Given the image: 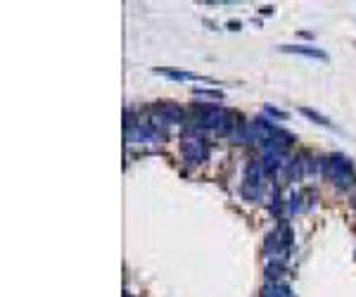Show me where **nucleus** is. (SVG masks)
<instances>
[{"label": "nucleus", "mask_w": 356, "mask_h": 297, "mask_svg": "<svg viewBox=\"0 0 356 297\" xmlns=\"http://www.w3.org/2000/svg\"><path fill=\"white\" fill-rule=\"evenodd\" d=\"M323 169L328 174L333 183H335L340 190H347V188L354 183V166L344 155H330V157L323 159Z\"/></svg>", "instance_id": "obj_1"}, {"label": "nucleus", "mask_w": 356, "mask_h": 297, "mask_svg": "<svg viewBox=\"0 0 356 297\" xmlns=\"http://www.w3.org/2000/svg\"><path fill=\"white\" fill-rule=\"evenodd\" d=\"M266 174L261 169V162L252 159V162H247L245 166V176H242V186H240V193L245 197L247 202H259L264 190H261V179H264Z\"/></svg>", "instance_id": "obj_2"}, {"label": "nucleus", "mask_w": 356, "mask_h": 297, "mask_svg": "<svg viewBox=\"0 0 356 297\" xmlns=\"http://www.w3.org/2000/svg\"><path fill=\"white\" fill-rule=\"evenodd\" d=\"M181 155H183L185 164H199L209 157V143L199 136H185L181 140Z\"/></svg>", "instance_id": "obj_3"}, {"label": "nucleus", "mask_w": 356, "mask_h": 297, "mask_svg": "<svg viewBox=\"0 0 356 297\" xmlns=\"http://www.w3.org/2000/svg\"><path fill=\"white\" fill-rule=\"evenodd\" d=\"M183 121V110L181 105L173 103H157L152 107V124L155 126H171Z\"/></svg>", "instance_id": "obj_4"}, {"label": "nucleus", "mask_w": 356, "mask_h": 297, "mask_svg": "<svg viewBox=\"0 0 356 297\" xmlns=\"http://www.w3.org/2000/svg\"><path fill=\"white\" fill-rule=\"evenodd\" d=\"M283 53H295V55H304V57H316V60H328V55L323 50L314 48V45H281Z\"/></svg>", "instance_id": "obj_5"}, {"label": "nucleus", "mask_w": 356, "mask_h": 297, "mask_svg": "<svg viewBox=\"0 0 356 297\" xmlns=\"http://www.w3.org/2000/svg\"><path fill=\"white\" fill-rule=\"evenodd\" d=\"M283 274H285V262H283L281 257L268 259V264H266V281L268 283H278Z\"/></svg>", "instance_id": "obj_6"}, {"label": "nucleus", "mask_w": 356, "mask_h": 297, "mask_svg": "<svg viewBox=\"0 0 356 297\" xmlns=\"http://www.w3.org/2000/svg\"><path fill=\"white\" fill-rule=\"evenodd\" d=\"M157 74H164L169 79H176V81H212L207 76L192 74V71H176V69H157Z\"/></svg>", "instance_id": "obj_7"}, {"label": "nucleus", "mask_w": 356, "mask_h": 297, "mask_svg": "<svg viewBox=\"0 0 356 297\" xmlns=\"http://www.w3.org/2000/svg\"><path fill=\"white\" fill-rule=\"evenodd\" d=\"M261 297H292L288 285H283L281 281L278 283H266L264 290H261Z\"/></svg>", "instance_id": "obj_8"}, {"label": "nucleus", "mask_w": 356, "mask_h": 297, "mask_svg": "<svg viewBox=\"0 0 356 297\" xmlns=\"http://www.w3.org/2000/svg\"><path fill=\"white\" fill-rule=\"evenodd\" d=\"M299 112L304 114L307 119H311V121H316V124H321V126H325V129H335V124L330 121L328 117H323L321 112H316V110H311V107H299Z\"/></svg>", "instance_id": "obj_9"}, {"label": "nucleus", "mask_w": 356, "mask_h": 297, "mask_svg": "<svg viewBox=\"0 0 356 297\" xmlns=\"http://www.w3.org/2000/svg\"><path fill=\"white\" fill-rule=\"evenodd\" d=\"M266 114H271V117H275V119H281V121H285V119H288V112L278 110V107H273V105H266Z\"/></svg>", "instance_id": "obj_10"}, {"label": "nucleus", "mask_w": 356, "mask_h": 297, "mask_svg": "<svg viewBox=\"0 0 356 297\" xmlns=\"http://www.w3.org/2000/svg\"><path fill=\"white\" fill-rule=\"evenodd\" d=\"M240 27H242V24H240V21H228V29H233V31H238Z\"/></svg>", "instance_id": "obj_11"}, {"label": "nucleus", "mask_w": 356, "mask_h": 297, "mask_svg": "<svg viewBox=\"0 0 356 297\" xmlns=\"http://www.w3.org/2000/svg\"><path fill=\"white\" fill-rule=\"evenodd\" d=\"M261 12H264V14H271V12H273V7H271V5H266V7H261Z\"/></svg>", "instance_id": "obj_12"}]
</instances>
